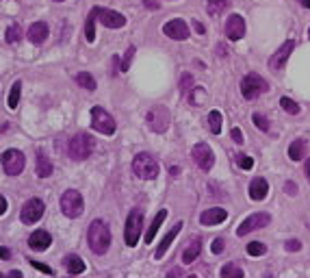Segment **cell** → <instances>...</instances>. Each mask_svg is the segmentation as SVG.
<instances>
[{"instance_id": "obj_29", "label": "cell", "mask_w": 310, "mask_h": 278, "mask_svg": "<svg viewBox=\"0 0 310 278\" xmlns=\"http://www.w3.org/2000/svg\"><path fill=\"white\" fill-rule=\"evenodd\" d=\"M76 83L81 85V87L87 89V92H96V87H98L96 78H93L89 72H78V74H76Z\"/></svg>"}, {"instance_id": "obj_38", "label": "cell", "mask_w": 310, "mask_h": 278, "mask_svg": "<svg viewBox=\"0 0 310 278\" xmlns=\"http://www.w3.org/2000/svg\"><path fill=\"white\" fill-rule=\"evenodd\" d=\"M252 122H254V126H256V128L265 130V133L269 130V120L265 118L263 113H254V115H252Z\"/></svg>"}, {"instance_id": "obj_20", "label": "cell", "mask_w": 310, "mask_h": 278, "mask_svg": "<svg viewBox=\"0 0 310 278\" xmlns=\"http://www.w3.org/2000/svg\"><path fill=\"white\" fill-rule=\"evenodd\" d=\"M180 230H182V222H176V224L172 226V230H169L167 235L163 237V241H161V244H158L156 252H154V256H156V259H163V256H165V252L169 250V246H172V241L178 237V232H180Z\"/></svg>"}, {"instance_id": "obj_11", "label": "cell", "mask_w": 310, "mask_h": 278, "mask_svg": "<svg viewBox=\"0 0 310 278\" xmlns=\"http://www.w3.org/2000/svg\"><path fill=\"white\" fill-rule=\"evenodd\" d=\"M191 156H193V161H196V165L199 170H204V172H208L215 165V154H213V150H211V146L208 144H196L193 146V150H191Z\"/></svg>"}, {"instance_id": "obj_45", "label": "cell", "mask_w": 310, "mask_h": 278, "mask_svg": "<svg viewBox=\"0 0 310 278\" xmlns=\"http://www.w3.org/2000/svg\"><path fill=\"white\" fill-rule=\"evenodd\" d=\"M122 70V65H119V57L115 54L113 57V61H111V76H117V72Z\"/></svg>"}, {"instance_id": "obj_55", "label": "cell", "mask_w": 310, "mask_h": 278, "mask_svg": "<svg viewBox=\"0 0 310 278\" xmlns=\"http://www.w3.org/2000/svg\"><path fill=\"white\" fill-rule=\"evenodd\" d=\"M302 2V7H306V9H310V0H299Z\"/></svg>"}, {"instance_id": "obj_13", "label": "cell", "mask_w": 310, "mask_h": 278, "mask_svg": "<svg viewBox=\"0 0 310 278\" xmlns=\"http://www.w3.org/2000/svg\"><path fill=\"white\" fill-rule=\"evenodd\" d=\"M293 50H295V42H293V39L284 42L282 46H280V48L276 50V54H271V59H269V68L276 70V72H280V70H282L284 65H287L288 57L293 54Z\"/></svg>"}, {"instance_id": "obj_54", "label": "cell", "mask_w": 310, "mask_h": 278, "mask_svg": "<svg viewBox=\"0 0 310 278\" xmlns=\"http://www.w3.org/2000/svg\"><path fill=\"white\" fill-rule=\"evenodd\" d=\"M169 174H174V176L180 174V168H169Z\"/></svg>"}, {"instance_id": "obj_56", "label": "cell", "mask_w": 310, "mask_h": 278, "mask_svg": "<svg viewBox=\"0 0 310 278\" xmlns=\"http://www.w3.org/2000/svg\"><path fill=\"white\" fill-rule=\"evenodd\" d=\"M308 39H310V26H308Z\"/></svg>"}, {"instance_id": "obj_49", "label": "cell", "mask_w": 310, "mask_h": 278, "mask_svg": "<svg viewBox=\"0 0 310 278\" xmlns=\"http://www.w3.org/2000/svg\"><path fill=\"white\" fill-rule=\"evenodd\" d=\"M0 259H11V250H9V248H0Z\"/></svg>"}, {"instance_id": "obj_24", "label": "cell", "mask_w": 310, "mask_h": 278, "mask_svg": "<svg viewBox=\"0 0 310 278\" xmlns=\"http://www.w3.org/2000/svg\"><path fill=\"white\" fill-rule=\"evenodd\" d=\"M306 152H308L306 139H295L293 144L288 146V159H291V161H302V159H306Z\"/></svg>"}, {"instance_id": "obj_22", "label": "cell", "mask_w": 310, "mask_h": 278, "mask_svg": "<svg viewBox=\"0 0 310 278\" xmlns=\"http://www.w3.org/2000/svg\"><path fill=\"white\" fill-rule=\"evenodd\" d=\"M63 267L67 270V274H74V276H78V274H83L85 272V261L81 259L78 254H67L66 259H63Z\"/></svg>"}, {"instance_id": "obj_1", "label": "cell", "mask_w": 310, "mask_h": 278, "mask_svg": "<svg viewBox=\"0 0 310 278\" xmlns=\"http://www.w3.org/2000/svg\"><path fill=\"white\" fill-rule=\"evenodd\" d=\"M87 244L91 248L93 254H107L109 246H111V230H109L107 222L93 220L87 228Z\"/></svg>"}, {"instance_id": "obj_19", "label": "cell", "mask_w": 310, "mask_h": 278, "mask_svg": "<svg viewBox=\"0 0 310 278\" xmlns=\"http://www.w3.org/2000/svg\"><path fill=\"white\" fill-rule=\"evenodd\" d=\"M52 244V237H50V232L48 230H44V228H39V230H35L31 237H28V246L33 248L35 252H44V250H48V246Z\"/></svg>"}, {"instance_id": "obj_37", "label": "cell", "mask_w": 310, "mask_h": 278, "mask_svg": "<svg viewBox=\"0 0 310 278\" xmlns=\"http://www.w3.org/2000/svg\"><path fill=\"white\" fill-rule=\"evenodd\" d=\"M265 252H267V246H265L263 241H252V244H247V254L249 256H263Z\"/></svg>"}, {"instance_id": "obj_27", "label": "cell", "mask_w": 310, "mask_h": 278, "mask_svg": "<svg viewBox=\"0 0 310 278\" xmlns=\"http://www.w3.org/2000/svg\"><path fill=\"white\" fill-rule=\"evenodd\" d=\"M165 217H167V211H165V209H161V211H158V213H156V217H154L152 226H150V228H148L146 237H143V239H146V244H152V241H154V235H156V232H158V228H161V224L165 222Z\"/></svg>"}, {"instance_id": "obj_34", "label": "cell", "mask_w": 310, "mask_h": 278, "mask_svg": "<svg viewBox=\"0 0 310 278\" xmlns=\"http://www.w3.org/2000/svg\"><path fill=\"white\" fill-rule=\"evenodd\" d=\"M189 100H191L193 107H202V102L206 100V89H204V87H193V92L189 94Z\"/></svg>"}, {"instance_id": "obj_7", "label": "cell", "mask_w": 310, "mask_h": 278, "mask_svg": "<svg viewBox=\"0 0 310 278\" xmlns=\"http://www.w3.org/2000/svg\"><path fill=\"white\" fill-rule=\"evenodd\" d=\"M0 163H2L4 172H7L9 176H18V174H22L26 159H24V152H22V150L9 148V150H4V152L0 154Z\"/></svg>"}, {"instance_id": "obj_4", "label": "cell", "mask_w": 310, "mask_h": 278, "mask_svg": "<svg viewBox=\"0 0 310 278\" xmlns=\"http://www.w3.org/2000/svg\"><path fill=\"white\" fill-rule=\"evenodd\" d=\"M141 228H143V211L133 209L126 217V228H124V239H126V246L134 248L141 239Z\"/></svg>"}, {"instance_id": "obj_17", "label": "cell", "mask_w": 310, "mask_h": 278, "mask_svg": "<svg viewBox=\"0 0 310 278\" xmlns=\"http://www.w3.org/2000/svg\"><path fill=\"white\" fill-rule=\"evenodd\" d=\"M48 22H44V20H39V22H33L31 28H28V42L35 44V46H42L44 42L48 39Z\"/></svg>"}, {"instance_id": "obj_12", "label": "cell", "mask_w": 310, "mask_h": 278, "mask_svg": "<svg viewBox=\"0 0 310 278\" xmlns=\"http://www.w3.org/2000/svg\"><path fill=\"white\" fill-rule=\"evenodd\" d=\"M269 222H271V215H269V213H254V215H249L247 220H243L241 224L237 226V235L245 237V235H249L252 230L269 226Z\"/></svg>"}, {"instance_id": "obj_2", "label": "cell", "mask_w": 310, "mask_h": 278, "mask_svg": "<svg viewBox=\"0 0 310 278\" xmlns=\"http://www.w3.org/2000/svg\"><path fill=\"white\" fill-rule=\"evenodd\" d=\"M158 170H161V165H158V161L154 159V154H150V152H139L133 159V172L143 180L156 178Z\"/></svg>"}, {"instance_id": "obj_43", "label": "cell", "mask_w": 310, "mask_h": 278, "mask_svg": "<svg viewBox=\"0 0 310 278\" xmlns=\"http://www.w3.org/2000/svg\"><path fill=\"white\" fill-rule=\"evenodd\" d=\"M287 250L288 252H299V250H302V241H299V239H288L287 241Z\"/></svg>"}, {"instance_id": "obj_32", "label": "cell", "mask_w": 310, "mask_h": 278, "mask_svg": "<svg viewBox=\"0 0 310 278\" xmlns=\"http://www.w3.org/2000/svg\"><path fill=\"white\" fill-rule=\"evenodd\" d=\"M221 276H226V278H241L243 276V267L237 265V263H226V265L221 267Z\"/></svg>"}, {"instance_id": "obj_51", "label": "cell", "mask_w": 310, "mask_h": 278, "mask_svg": "<svg viewBox=\"0 0 310 278\" xmlns=\"http://www.w3.org/2000/svg\"><path fill=\"white\" fill-rule=\"evenodd\" d=\"M217 52H219V57H226V54H228V50L223 48L221 44H219V46H217Z\"/></svg>"}, {"instance_id": "obj_15", "label": "cell", "mask_w": 310, "mask_h": 278, "mask_svg": "<svg viewBox=\"0 0 310 278\" xmlns=\"http://www.w3.org/2000/svg\"><path fill=\"white\" fill-rule=\"evenodd\" d=\"M245 35V20L237 13H232L228 20H226V37L230 42H239Z\"/></svg>"}, {"instance_id": "obj_16", "label": "cell", "mask_w": 310, "mask_h": 278, "mask_svg": "<svg viewBox=\"0 0 310 278\" xmlns=\"http://www.w3.org/2000/svg\"><path fill=\"white\" fill-rule=\"evenodd\" d=\"M98 18H100V22H102V26H107V28L126 26V18H124L122 13H117V11H111V9L98 7Z\"/></svg>"}, {"instance_id": "obj_52", "label": "cell", "mask_w": 310, "mask_h": 278, "mask_svg": "<svg viewBox=\"0 0 310 278\" xmlns=\"http://www.w3.org/2000/svg\"><path fill=\"white\" fill-rule=\"evenodd\" d=\"M169 276H184V272H180V270H172V272H169Z\"/></svg>"}, {"instance_id": "obj_57", "label": "cell", "mask_w": 310, "mask_h": 278, "mask_svg": "<svg viewBox=\"0 0 310 278\" xmlns=\"http://www.w3.org/2000/svg\"><path fill=\"white\" fill-rule=\"evenodd\" d=\"M54 2H63V0H54Z\"/></svg>"}, {"instance_id": "obj_31", "label": "cell", "mask_w": 310, "mask_h": 278, "mask_svg": "<svg viewBox=\"0 0 310 278\" xmlns=\"http://www.w3.org/2000/svg\"><path fill=\"white\" fill-rule=\"evenodd\" d=\"M4 39H7V44H18L20 39H22V26L16 22L11 24V26L7 28V33H4Z\"/></svg>"}, {"instance_id": "obj_14", "label": "cell", "mask_w": 310, "mask_h": 278, "mask_svg": "<svg viewBox=\"0 0 310 278\" xmlns=\"http://www.w3.org/2000/svg\"><path fill=\"white\" fill-rule=\"evenodd\" d=\"M163 33L167 35L169 39H176V42H184V39L189 37V26L184 20H169V22L163 24Z\"/></svg>"}, {"instance_id": "obj_47", "label": "cell", "mask_w": 310, "mask_h": 278, "mask_svg": "<svg viewBox=\"0 0 310 278\" xmlns=\"http://www.w3.org/2000/svg\"><path fill=\"white\" fill-rule=\"evenodd\" d=\"M4 213H7V198L0 194V215H4Z\"/></svg>"}, {"instance_id": "obj_26", "label": "cell", "mask_w": 310, "mask_h": 278, "mask_svg": "<svg viewBox=\"0 0 310 278\" xmlns=\"http://www.w3.org/2000/svg\"><path fill=\"white\" fill-rule=\"evenodd\" d=\"M199 252H202V241L199 239H193L191 244H189L187 248H184V252H182V263H193L199 256Z\"/></svg>"}, {"instance_id": "obj_50", "label": "cell", "mask_w": 310, "mask_h": 278, "mask_svg": "<svg viewBox=\"0 0 310 278\" xmlns=\"http://www.w3.org/2000/svg\"><path fill=\"white\" fill-rule=\"evenodd\" d=\"M143 4H146L148 9H154V11L158 9V2H154V0H143Z\"/></svg>"}, {"instance_id": "obj_46", "label": "cell", "mask_w": 310, "mask_h": 278, "mask_svg": "<svg viewBox=\"0 0 310 278\" xmlns=\"http://www.w3.org/2000/svg\"><path fill=\"white\" fill-rule=\"evenodd\" d=\"M230 137H232L234 144H243V133L239 128H232L230 130Z\"/></svg>"}, {"instance_id": "obj_3", "label": "cell", "mask_w": 310, "mask_h": 278, "mask_svg": "<svg viewBox=\"0 0 310 278\" xmlns=\"http://www.w3.org/2000/svg\"><path fill=\"white\" fill-rule=\"evenodd\" d=\"M67 152L74 161H85L89 159V154L93 152V137L89 133H76L69 139Z\"/></svg>"}, {"instance_id": "obj_18", "label": "cell", "mask_w": 310, "mask_h": 278, "mask_svg": "<svg viewBox=\"0 0 310 278\" xmlns=\"http://www.w3.org/2000/svg\"><path fill=\"white\" fill-rule=\"evenodd\" d=\"M228 217V211L221 209V206H213V209H206L202 215H199V224L204 226H215V224H221L226 222Z\"/></svg>"}, {"instance_id": "obj_35", "label": "cell", "mask_w": 310, "mask_h": 278, "mask_svg": "<svg viewBox=\"0 0 310 278\" xmlns=\"http://www.w3.org/2000/svg\"><path fill=\"white\" fill-rule=\"evenodd\" d=\"M191 92H193V74L184 72L182 78H180V94H182V96H189Z\"/></svg>"}, {"instance_id": "obj_21", "label": "cell", "mask_w": 310, "mask_h": 278, "mask_svg": "<svg viewBox=\"0 0 310 278\" xmlns=\"http://www.w3.org/2000/svg\"><path fill=\"white\" fill-rule=\"evenodd\" d=\"M269 194V183L263 178V176H256L249 183V198L252 200H265Z\"/></svg>"}, {"instance_id": "obj_36", "label": "cell", "mask_w": 310, "mask_h": 278, "mask_svg": "<svg viewBox=\"0 0 310 278\" xmlns=\"http://www.w3.org/2000/svg\"><path fill=\"white\" fill-rule=\"evenodd\" d=\"M280 107H282L284 111H287L288 115H297L299 113V104L295 102V100H291V98H287V96H284L282 100H280Z\"/></svg>"}, {"instance_id": "obj_25", "label": "cell", "mask_w": 310, "mask_h": 278, "mask_svg": "<svg viewBox=\"0 0 310 278\" xmlns=\"http://www.w3.org/2000/svg\"><path fill=\"white\" fill-rule=\"evenodd\" d=\"M96 18H98V7H93L87 16V22H85V39L89 44L96 42Z\"/></svg>"}, {"instance_id": "obj_53", "label": "cell", "mask_w": 310, "mask_h": 278, "mask_svg": "<svg viewBox=\"0 0 310 278\" xmlns=\"http://www.w3.org/2000/svg\"><path fill=\"white\" fill-rule=\"evenodd\" d=\"M306 178H308V183H310V159L306 161Z\"/></svg>"}, {"instance_id": "obj_33", "label": "cell", "mask_w": 310, "mask_h": 278, "mask_svg": "<svg viewBox=\"0 0 310 278\" xmlns=\"http://www.w3.org/2000/svg\"><path fill=\"white\" fill-rule=\"evenodd\" d=\"M206 4H208V13L211 16H221L223 13V9H228V0H206Z\"/></svg>"}, {"instance_id": "obj_39", "label": "cell", "mask_w": 310, "mask_h": 278, "mask_svg": "<svg viewBox=\"0 0 310 278\" xmlns=\"http://www.w3.org/2000/svg\"><path fill=\"white\" fill-rule=\"evenodd\" d=\"M237 165L241 170H252L254 168V159L249 154H237Z\"/></svg>"}, {"instance_id": "obj_6", "label": "cell", "mask_w": 310, "mask_h": 278, "mask_svg": "<svg viewBox=\"0 0 310 278\" xmlns=\"http://www.w3.org/2000/svg\"><path fill=\"white\" fill-rule=\"evenodd\" d=\"M85 209V200H83V194L76 189H66L61 196V211L66 213L67 217H78Z\"/></svg>"}, {"instance_id": "obj_40", "label": "cell", "mask_w": 310, "mask_h": 278, "mask_svg": "<svg viewBox=\"0 0 310 278\" xmlns=\"http://www.w3.org/2000/svg\"><path fill=\"white\" fill-rule=\"evenodd\" d=\"M134 52H137V48H134V46H131V48L126 50V54H124V61H122V72H128V70H131Z\"/></svg>"}, {"instance_id": "obj_23", "label": "cell", "mask_w": 310, "mask_h": 278, "mask_svg": "<svg viewBox=\"0 0 310 278\" xmlns=\"http://www.w3.org/2000/svg\"><path fill=\"white\" fill-rule=\"evenodd\" d=\"M52 172H54L52 161L48 159L44 150H39L37 152V176L39 178H48V176H52Z\"/></svg>"}, {"instance_id": "obj_44", "label": "cell", "mask_w": 310, "mask_h": 278, "mask_svg": "<svg viewBox=\"0 0 310 278\" xmlns=\"http://www.w3.org/2000/svg\"><path fill=\"white\" fill-rule=\"evenodd\" d=\"M284 191H287V196H297V185L293 180H287L284 183Z\"/></svg>"}, {"instance_id": "obj_9", "label": "cell", "mask_w": 310, "mask_h": 278, "mask_svg": "<svg viewBox=\"0 0 310 278\" xmlns=\"http://www.w3.org/2000/svg\"><path fill=\"white\" fill-rule=\"evenodd\" d=\"M169 122H172V115L167 107H154L148 111V124L154 133H165L169 128Z\"/></svg>"}, {"instance_id": "obj_48", "label": "cell", "mask_w": 310, "mask_h": 278, "mask_svg": "<svg viewBox=\"0 0 310 278\" xmlns=\"http://www.w3.org/2000/svg\"><path fill=\"white\" fill-rule=\"evenodd\" d=\"M193 28H196V31H198L199 35H204V33H206V28H204V24H202V22H198V20H193Z\"/></svg>"}, {"instance_id": "obj_5", "label": "cell", "mask_w": 310, "mask_h": 278, "mask_svg": "<svg viewBox=\"0 0 310 278\" xmlns=\"http://www.w3.org/2000/svg\"><path fill=\"white\" fill-rule=\"evenodd\" d=\"M267 89H269V83L254 72L245 74L243 80H241V94H243V98H247V100L258 98V96H263Z\"/></svg>"}, {"instance_id": "obj_42", "label": "cell", "mask_w": 310, "mask_h": 278, "mask_svg": "<svg viewBox=\"0 0 310 278\" xmlns=\"http://www.w3.org/2000/svg\"><path fill=\"white\" fill-rule=\"evenodd\" d=\"M31 265L35 267V270H39V272H44V274H50L52 276L54 272H52V267H48V265H44V263H39V261H31Z\"/></svg>"}, {"instance_id": "obj_30", "label": "cell", "mask_w": 310, "mask_h": 278, "mask_svg": "<svg viewBox=\"0 0 310 278\" xmlns=\"http://www.w3.org/2000/svg\"><path fill=\"white\" fill-rule=\"evenodd\" d=\"M208 128H211L213 135H219V133H221V128H223V118H221V113H219V111H211V113H208Z\"/></svg>"}, {"instance_id": "obj_10", "label": "cell", "mask_w": 310, "mask_h": 278, "mask_svg": "<svg viewBox=\"0 0 310 278\" xmlns=\"http://www.w3.org/2000/svg\"><path fill=\"white\" fill-rule=\"evenodd\" d=\"M44 211H46V204L39 198H31V200L24 202L22 211H20V217H22L24 224H35V222L42 220Z\"/></svg>"}, {"instance_id": "obj_41", "label": "cell", "mask_w": 310, "mask_h": 278, "mask_svg": "<svg viewBox=\"0 0 310 278\" xmlns=\"http://www.w3.org/2000/svg\"><path fill=\"white\" fill-rule=\"evenodd\" d=\"M223 248H226V241H223L221 237H217V239H213V246H211L213 254H219V252H223Z\"/></svg>"}, {"instance_id": "obj_28", "label": "cell", "mask_w": 310, "mask_h": 278, "mask_svg": "<svg viewBox=\"0 0 310 278\" xmlns=\"http://www.w3.org/2000/svg\"><path fill=\"white\" fill-rule=\"evenodd\" d=\"M20 96H22V80H16V83L11 85V92H9V100H7V104L11 111H16V107L20 104Z\"/></svg>"}, {"instance_id": "obj_8", "label": "cell", "mask_w": 310, "mask_h": 278, "mask_svg": "<svg viewBox=\"0 0 310 278\" xmlns=\"http://www.w3.org/2000/svg\"><path fill=\"white\" fill-rule=\"evenodd\" d=\"M91 126H93V130H98V133H102V135H113L115 128H117L113 115L109 113V111H104L102 107L91 109Z\"/></svg>"}]
</instances>
